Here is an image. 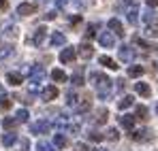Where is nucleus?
<instances>
[{"label": "nucleus", "mask_w": 158, "mask_h": 151, "mask_svg": "<svg viewBox=\"0 0 158 151\" xmlns=\"http://www.w3.org/2000/svg\"><path fill=\"white\" fill-rule=\"evenodd\" d=\"M90 81H92V83L98 81V83H96V94H98L101 98H107V96L111 94V83H113V81L107 79L105 75H101V73H92V75H90Z\"/></svg>", "instance_id": "1"}, {"label": "nucleus", "mask_w": 158, "mask_h": 151, "mask_svg": "<svg viewBox=\"0 0 158 151\" xmlns=\"http://www.w3.org/2000/svg\"><path fill=\"white\" fill-rule=\"evenodd\" d=\"M49 128H52V124H49V121L39 119V121L30 124V132H32V134H47V132H49Z\"/></svg>", "instance_id": "2"}, {"label": "nucleus", "mask_w": 158, "mask_h": 151, "mask_svg": "<svg viewBox=\"0 0 158 151\" xmlns=\"http://www.w3.org/2000/svg\"><path fill=\"white\" fill-rule=\"evenodd\" d=\"M152 138H154L152 130H137V132H132V141H137V143H150Z\"/></svg>", "instance_id": "3"}, {"label": "nucleus", "mask_w": 158, "mask_h": 151, "mask_svg": "<svg viewBox=\"0 0 158 151\" xmlns=\"http://www.w3.org/2000/svg\"><path fill=\"white\" fill-rule=\"evenodd\" d=\"M77 53L83 58V60H90L92 55H94V47H92V43H88V41H83L81 45L77 47Z\"/></svg>", "instance_id": "4"}, {"label": "nucleus", "mask_w": 158, "mask_h": 151, "mask_svg": "<svg viewBox=\"0 0 158 151\" xmlns=\"http://www.w3.org/2000/svg\"><path fill=\"white\" fill-rule=\"evenodd\" d=\"M36 11V4H32V2H22V4H17V15L19 17H26V15H32Z\"/></svg>", "instance_id": "5"}, {"label": "nucleus", "mask_w": 158, "mask_h": 151, "mask_svg": "<svg viewBox=\"0 0 158 151\" xmlns=\"http://www.w3.org/2000/svg\"><path fill=\"white\" fill-rule=\"evenodd\" d=\"M45 79V68L43 66H32L30 68V81L32 83H43Z\"/></svg>", "instance_id": "6"}, {"label": "nucleus", "mask_w": 158, "mask_h": 151, "mask_svg": "<svg viewBox=\"0 0 158 151\" xmlns=\"http://www.w3.org/2000/svg\"><path fill=\"white\" fill-rule=\"evenodd\" d=\"M135 55H137V51L132 49V47H126V45L120 47V60H122V62H132Z\"/></svg>", "instance_id": "7"}, {"label": "nucleus", "mask_w": 158, "mask_h": 151, "mask_svg": "<svg viewBox=\"0 0 158 151\" xmlns=\"http://www.w3.org/2000/svg\"><path fill=\"white\" fill-rule=\"evenodd\" d=\"M107 26H109V30H111L113 34H118V36H122V34H124V26H122L120 19H115V17H113V19H109V22H107Z\"/></svg>", "instance_id": "8"}, {"label": "nucleus", "mask_w": 158, "mask_h": 151, "mask_svg": "<svg viewBox=\"0 0 158 151\" xmlns=\"http://www.w3.org/2000/svg\"><path fill=\"white\" fill-rule=\"evenodd\" d=\"M75 55H77V51L73 49V47H69V49H64L60 53V62H62V64H69V62L75 60Z\"/></svg>", "instance_id": "9"}, {"label": "nucleus", "mask_w": 158, "mask_h": 151, "mask_svg": "<svg viewBox=\"0 0 158 151\" xmlns=\"http://www.w3.org/2000/svg\"><path fill=\"white\" fill-rule=\"evenodd\" d=\"M98 43H101L103 47H113V45H115V38H113V34H109V32H103V34L98 36Z\"/></svg>", "instance_id": "10"}, {"label": "nucleus", "mask_w": 158, "mask_h": 151, "mask_svg": "<svg viewBox=\"0 0 158 151\" xmlns=\"http://www.w3.org/2000/svg\"><path fill=\"white\" fill-rule=\"evenodd\" d=\"M58 98V87L56 85H47L43 89V100H56Z\"/></svg>", "instance_id": "11"}, {"label": "nucleus", "mask_w": 158, "mask_h": 151, "mask_svg": "<svg viewBox=\"0 0 158 151\" xmlns=\"http://www.w3.org/2000/svg\"><path fill=\"white\" fill-rule=\"evenodd\" d=\"M15 143H17V134H15V132L2 134V145H4V147H11V145H15Z\"/></svg>", "instance_id": "12"}, {"label": "nucleus", "mask_w": 158, "mask_h": 151, "mask_svg": "<svg viewBox=\"0 0 158 151\" xmlns=\"http://www.w3.org/2000/svg\"><path fill=\"white\" fill-rule=\"evenodd\" d=\"M120 126L126 128V130H132V126H135V115H122L120 117Z\"/></svg>", "instance_id": "13"}, {"label": "nucleus", "mask_w": 158, "mask_h": 151, "mask_svg": "<svg viewBox=\"0 0 158 151\" xmlns=\"http://www.w3.org/2000/svg\"><path fill=\"white\" fill-rule=\"evenodd\" d=\"M45 32H47V30H45V28L41 26V28H39V30L34 32V36H32V45H41V43L45 41Z\"/></svg>", "instance_id": "14"}, {"label": "nucleus", "mask_w": 158, "mask_h": 151, "mask_svg": "<svg viewBox=\"0 0 158 151\" xmlns=\"http://www.w3.org/2000/svg\"><path fill=\"white\" fill-rule=\"evenodd\" d=\"M90 104H92L90 96H88V98H81V100L77 102V106H75V111H77V113H85V111L90 109Z\"/></svg>", "instance_id": "15"}, {"label": "nucleus", "mask_w": 158, "mask_h": 151, "mask_svg": "<svg viewBox=\"0 0 158 151\" xmlns=\"http://www.w3.org/2000/svg\"><path fill=\"white\" fill-rule=\"evenodd\" d=\"M66 43V36L62 34V32H53L52 34V45L53 47H60V45H64Z\"/></svg>", "instance_id": "16"}, {"label": "nucleus", "mask_w": 158, "mask_h": 151, "mask_svg": "<svg viewBox=\"0 0 158 151\" xmlns=\"http://www.w3.org/2000/svg\"><path fill=\"white\" fill-rule=\"evenodd\" d=\"M141 19L145 22L148 26H152L154 22H156V13L152 11V9H148V11H143V15H141Z\"/></svg>", "instance_id": "17"}, {"label": "nucleus", "mask_w": 158, "mask_h": 151, "mask_svg": "<svg viewBox=\"0 0 158 151\" xmlns=\"http://www.w3.org/2000/svg\"><path fill=\"white\" fill-rule=\"evenodd\" d=\"M98 62H101V66H107V68H111V70H115V68H118V64H115L109 55H101V58H98Z\"/></svg>", "instance_id": "18"}, {"label": "nucleus", "mask_w": 158, "mask_h": 151, "mask_svg": "<svg viewBox=\"0 0 158 151\" xmlns=\"http://www.w3.org/2000/svg\"><path fill=\"white\" fill-rule=\"evenodd\" d=\"M135 89H137V94H141V96H145V98L152 94V89H150V85H148V83H137V85H135Z\"/></svg>", "instance_id": "19"}, {"label": "nucleus", "mask_w": 158, "mask_h": 151, "mask_svg": "<svg viewBox=\"0 0 158 151\" xmlns=\"http://www.w3.org/2000/svg\"><path fill=\"white\" fill-rule=\"evenodd\" d=\"M132 104H135V98H132V96H124L122 100L118 102V109L124 111V109H128V106H132Z\"/></svg>", "instance_id": "20"}, {"label": "nucleus", "mask_w": 158, "mask_h": 151, "mask_svg": "<svg viewBox=\"0 0 158 151\" xmlns=\"http://www.w3.org/2000/svg\"><path fill=\"white\" fill-rule=\"evenodd\" d=\"M71 81H73L75 85H83V83H85V81H83V68H81V66L75 70V75L71 77Z\"/></svg>", "instance_id": "21"}, {"label": "nucleus", "mask_w": 158, "mask_h": 151, "mask_svg": "<svg viewBox=\"0 0 158 151\" xmlns=\"http://www.w3.org/2000/svg\"><path fill=\"white\" fill-rule=\"evenodd\" d=\"M6 81H9L11 85H22V81H24V79H22L19 73H9V75H6Z\"/></svg>", "instance_id": "22"}, {"label": "nucleus", "mask_w": 158, "mask_h": 151, "mask_svg": "<svg viewBox=\"0 0 158 151\" xmlns=\"http://www.w3.org/2000/svg\"><path fill=\"white\" fill-rule=\"evenodd\" d=\"M145 117H148V106L139 104V106L135 109V119H145Z\"/></svg>", "instance_id": "23"}, {"label": "nucleus", "mask_w": 158, "mask_h": 151, "mask_svg": "<svg viewBox=\"0 0 158 151\" xmlns=\"http://www.w3.org/2000/svg\"><path fill=\"white\" fill-rule=\"evenodd\" d=\"M28 117H30V115H28V111H26V109H19V111L15 113V119H17V124H26V121H28Z\"/></svg>", "instance_id": "24"}, {"label": "nucleus", "mask_w": 158, "mask_h": 151, "mask_svg": "<svg viewBox=\"0 0 158 151\" xmlns=\"http://www.w3.org/2000/svg\"><path fill=\"white\" fill-rule=\"evenodd\" d=\"M64 145H66V138H64L62 134H53V147H56V149H62Z\"/></svg>", "instance_id": "25"}, {"label": "nucleus", "mask_w": 158, "mask_h": 151, "mask_svg": "<svg viewBox=\"0 0 158 151\" xmlns=\"http://www.w3.org/2000/svg\"><path fill=\"white\" fill-rule=\"evenodd\" d=\"M2 32H4L6 36H11V38H15V36H17V28H15L13 24H6L4 28H2Z\"/></svg>", "instance_id": "26"}, {"label": "nucleus", "mask_w": 158, "mask_h": 151, "mask_svg": "<svg viewBox=\"0 0 158 151\" xmlns=\"http://www.w3.org/2000/svg\"><path fill=\"white\" fill-rule=\"evenodd\" d=\"M9 55H13V45H4V47H0V60H6Z\"/></svg>", "instance_id": "27"}, {"label": "nucleus", "mask_w": 158, "mask_h": 151, "mask_svg": "<svg viewBox=\"0 0 158 151\" xmlns=\"http://www.w3.org/2000/svg\"><path fill=\"white\" fill-rule=\"evenodd\" d=\"M52 79H53V81H58V83H62V81H66V75H64V70L56 68V70L52 73Z\"/></svg>", "instance_id": "28"}, {"label": "nucleus", "mask_w": 158, "mask_h": 151, "mask_svg": "<svg viewBox=\"0 0 158 151\" xmlns=\"http://www.w3.org/2000/svg\"><path fill=\"white\" fill-rule=\"evenodd\" d=\"M105 138H109V141H120V132L115 130V128H111V130H107V134H105Z\"/></svg>", "instance_id": "29"}, {"label": "nucleus", "mask_w": 158, "mask_h": 151, "mask_svg": "<svg viewBox=\"0 0 158 151\" xmlns=\"http://www.w3.org/2000/svg\"><path fill=\"white\" fill-rule=\"evenodd\" d=\"M107 117H109V111H107V109H101V111L96 113V124H105Z\"/></svg>", "instance_id": "30"}, {"label": "nucleus", "mask_w": 158, "mask_h": 151, "mask_svg": "<svg viewBox=\"0 0 158 151\" xmlns=\"http://www.w3.org/2000/svg\"><path fill=\"white\" fill-rule=\"evenodd\" d=\"M2 126L6 128V130H13V128L17 126V119H15V117H4V121H2Z\"/></svg>", "instance_id": "31"}, {"label": "nucleus", "mask_w": 158, "mask_h": 151, "mask_svg": "<svg viewBox=\"0 0 158 151\" xmlns=\"http://www.w3.org/2000/svg\"><path fill=\"white\" fill-rule=\"evenodd\" d=\"M145 34H148L150 38H158V26H156V24L148 26V30H145Z\"/></svg>", "instance_id": "32"}, {"label": "nucleus", "mask_w": 158, "mask_h": 151, "mask_svg": "<svg viewBox=\"0 0 158 151\" xmlns=\"http://www.w3.org/2000/svg\"><path fill=\"white\" fill-rule=\"evenodd\" d=\"M143 75V66H131L128 68V77H141Z\"/></svg>", "instance_id": "33"}, {"label": "nucleus", "mask_w": 158, "mask_h": 151, "mask_svg": "<svg viewBox=\"0 0 158 151\" xmlns=\"http://www.w3.org/2000/svg\"><path fill=\"white\" fill-rule=\"evenodd\" d=\"M0 109H2V111H9V109H11V98H9L6 94L0 98Z\"/></svg>", "instance_id": "34"}, {"label": "nucleus", "mask_w": 158, "mask_h": 151, "mask_svg": "<svg viewBox=\"0 0 158 151\" xmlns=\"http://www.w3.org/2000/svg\"><path fill=\"white\" fill-rule=\"evenodd\" d=\"M105 136L103 134H98V132H88V141H92V143H101Z\"/></svg>", "instance_id": "35"}, {"label": "nucleus", "mask_w": 158, "mask_h": 151, "mask_svg": "<svg viewBox=\"0 0 158 151\" xmlns=\"http://www.w3.org/2000/svg\"><path fill=\"white\" fill-rule=\"evenodd\" d=\"M36 151H53V147L49 143H45V141H39L36 143Z\"/></svg>", "instance_id": "36"}, {"label": "nucleus", "mask_w": 158, "mask_h": 151, "mask_svg": "<svg viewBox=\"0 0 158 151\" xmlns=\"http://www.w3.org/2000/svg\"><path fill=\"white\" fill-rule=\"evenodd\" d=\"M66 98H69V104H71V106H77L79 98H77V94H75V92H69V94H66Z\"/></svg>", "instance_id": "37"}, {"label": "nucleus", "mask_w": 158, "mask_h": 151, "mask_svg": "<svg viewBox=\"0 0 158 151\" xmlns=\"http://www.w3.org/2000/svg\"><path fill=\"white\" fill-rule=\"evenodd\" d=\"M135 45H139V47H143V49H154V47H152L150 43H145L141 36H137V38H135Z\"/></svg>", "instance_id": "38"}, {"label": "nucleus", "mask_w": 158, "mask_h": 151, "mask_svg": "<svg viewBox=\"0 0 158 151\" xmlns=\"http://www.w3.org/2000/svg\"><path fill=\"white\" fill-rule=\"evenodd\" d=\"M137 15H139V13H137V9H131V11H128V22H131V24H137V22H139V17H137Z\"/></svg>", "instance_id": "39"}, {"label": "nucleus", "mask_w": 158, "mask_h": 151, "mask_svg": "<svg viewBox=\"0 0 158 151\" xmlns=\"http://www.w3.org/2000/svg\"><path fill=\"white\" fill-rule=\"evenodd\" d=\"M96 34V26L92 24V26H88V30H85V38H92Z\"/></svg>", "instance_id": "40"}, {"label": "nucleus", "mask_w": 158, "mask_h": 151, "mask_svg": "<svg viewBox=\"0 0 158 151\" xmlns=\"http://www.w3.org/2000/svg\"><path fill=\"white\" fill-rule=\"evenodd\" d=\"M145 4H148L150 9H156V6H158V0H145Z\"/></svg>", "instance_id": "41"}, {"label": "nucleus", "mask_w": 158, "mask_h": 151, "mask_svg": "<svg viewBox=\"0 0 158 151\" xmlns=\"http://www.w3.org/2000/svg\"><path fill=\"white\" fill-rule=\"evenodd\" d=\"M69 2H71V0H56V4H58V6H66Z\"/></svg>", "instance_id": "42"}, {"label": "nucleus", "mask_w": 158, "mask_h": 151, "mask_svg": "<svg viewBox=\"0 0 158 151\" xmlns=\"http://www.w3.org/2000/svg\"><path fill=\"white\" fill-rule=\"evenodd\" d=\"M53 17H56V11H49V13L45 15V19H53Z\"/></svg>", "instance_id": "43"}, {"label": "nucleus", "mask_w": 158, "mask_h": 151, "mask_svg": "<svg viewBox=\"0 0 158 151\" xmlns=\"http://www.w3.org/2000/svg\"><path fill=\"white\" fill-rule=\"evenodd\" d=\"M6 6H9V2L6 0H0V9H6Z\"/></svg>", "instance_id": "44"}, {"label": "nucleus", "mask_w": 158, "mask_h": 151, "mask_svg": "<svg viewBox=\"0 0 158 151\" xmlns=\"http://www.w3.org/2000/svg\"><path fill=\"white\" fill-rule=\"evenodd\" d=\"M2 96H4V87L0 85V98H2Z\"/></svg>", "instance_id": "45"}, {"label": "nucleus", "mask_w": 158, "mask_h": 151, "mask_svg": "<svg viewBox=\"0 0 158 151\" xmlns=\"http://www.w3.org/2000/svg\"><path fill=\"white\" fill-rule=\"evenodd\" d=\"M94 151H107V149H94Z\"/></svg>", "instance_id": "46"}, {"label": "nucleus", "mask_w": 158, "mask_h": 151, "mask_svg": "<svg viewBox=\"0 0 158 151\" xmlns=\"http://www.w3.org/2000/svg\"><path fill=\"white\" fill-rule=\"evenodd\" d=\"M156 113H158V104H156Z\"/></svg>", "instance_id": "47"}]
</instances>
